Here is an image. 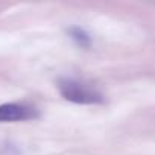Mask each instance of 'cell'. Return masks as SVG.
<instances>
[{
	"label": "cell",
	"mask_w": 155,
	"mask_h": 155,
	"mask_svg": "<svg viewBox=\"0 0 155 155\" xmlns=\"http://www.w3.org/2000/svg\"><path fill=\"white\" fill-rule=\"evenodd\" d=\"M58 88L59 93L70 102L74 104H101L104 102V97L99 91H96L94 88L74 81V79H68V78H62L58 81Z\"/></svg>",
	"instance_id": "obj_1"
},
{
	"label": "cell",
	"mask_w": 155,
	"mask_h": 155,
	"mask_svg": "<svg viewBox=\"0 0 155 155\" xmlns=\"http://www.w3.org/2000/svg\"><path fill=\"white\" fill-rule=\"evenodd\" d=\"M32 117V111L18 104L0 105V122H18Z\"/></svg>",
	"instance_id": "obj_2"
},
{
	"label": "cell",
	"mask_w": 155,
	"mask_h": 155,
	"mask_svg": "<svg viewBox=\"0 0 155 155\" xmlns=\"http://www.w3.org/2000/svg\"><path fill=\"white\" fill-rule=\"evenodd\" d=\"M68 32H70V37L79 46H82V47H88L90 46V37L87 35L85 31H82L79 28H71Z\"/></svg>",
	"instance_id": "obj_3"
}]
</instances>
